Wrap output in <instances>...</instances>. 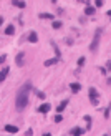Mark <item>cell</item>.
I'll return each mask as SVG.
<instances>
[{
	"mask_svg": "<svg viewBox=\"0 0 111 136\" xmlns=\"http://www.w3.org/2000/svg\"><path fill=\"white\" fill-rule=\"evenodd\" d=\"M33 90L32 83L30 81H27V83H23L22 86H20L18 93H17V98H15V108L17 111H23L25 108L28 106V96H30V91Z\"/></svg>",
	"mask_w": 111,
	"mask_h": 136,
	"instance_id": "cell-1",
	"label": "cell"
},
{
	"mask_svg": "<svg viewBox=\"0 0 111 136\" xmlns=\"http://www.w3.org/2000/svg\"><path fill=\"white\" fill-rule=\"evenodd\" d=\"M101 32H103L101 28H98V30H96L95 37H93V42H91V45H90V50H91L93 53H95L96 50H98V45H99V37H101Z\"/></svg>",
	"mask_w": 111,
	"mask_h": 136,
	"instance_id": "cell-2",
	"label": "cell"
},
{
	"mask_svg": "<svg viewBox=\"0 0 111 136\" xmlns=\"http://www.w3.org/2000/svg\"><path fill=\"white\" fill-rule=\"evenodd\" d=\"M88 95H90V101H91V105H98V91H96V88H90L88 90Z\"/></svg>",
	"mask_w": 111,
	"mask_h": 136,
	"instance_id": "cell-3",
	"label": "cell"
},
{
	"mask_svg": "<svg viewBox=\"0 0 111 136\" xmlns=\"http://www.w3.org/2000/svg\"><path fill=\"white\" fill-rule=\"evenodd\" d=\"M52 110V106H50V103H43L42 106L38 108V113H42V115H47L48 111Z\"/></svg>",
	"mask_w": 111,
	"mask_h": 136,
	"instance_id": "cell-4",
	"label": "cell"
},
{
	"mask_svg": "<svg viewBox=\"0 0 111 136\" xmlns=\"http://www.w3.org/2000/svg\"><path fill=\"white\" fill-rule=\"evenodd\" d=\"M4 128H5V131H7V133H12V134L18 133V128H17L15 124H5Z\"/></svg>",
	"mask_w": 111,
	"mask_h": 136,
	"instance_id": "cell-5",
	"label": "cell"
},
{
	"mask_svg": "<svg viewBox=\"0 0 111 136\" xmlns=\"http://www.w3.org/2000/svg\"><path fill=\"white\" fill-rule=\"evenodd\" d=\"M23 56H25V53H23V52H20L18 55L15 56V63L18 65V66H23Z\"/></svg>",
	"mask_w": 111,
	"mask_h": 136,
	"instance_id": "cell-6",
	"label": "cell"
},
{
	"mask_svg": "<svg viewBox=\"0 0 111 136\" xmlns=\"http://www.w3.org/2000/svg\"><path fill=\"white\" fill-rule=\"evenodd\" d=\"M28 42H30V43H36V42H38V35H36V32H30V33H28Z\"/></svg>",
	"mask_w": 111,
	"mask_h": 136,
	"instance_id": "cell-7",
	"label": "cell"
},
{
	"mask_svg": "<svg viewBox=\"0 0 111 136\" xmlns=\"http://www.w3.org/2000/svg\"><path fill=\"white\" fill-rule=\"evenodd\" d=\"M58 61H60V58H58V56H55V58H50V60H45V66H52V65H56V63H58Z\"/></svg>",
	"mask_w": 111,
	"mask_h": 136,
	"instance_id": "cell-8",
	"label": "cell"
},
{
	"mask_svg": "<svg viewBox=\"0 0 111 136\" xmlns=\"http://www.w3.org/2000/svg\"><path fill=\"white\" fill-rule=\"evenodd\" d=\"M8 70H10L8 66H4V68H2V73H0V81H2V83H4V81H5V78H7Z\"/></svg>",
	"mask_w": 111,
	"mask_h": 136,
	"instance_id": "cell-9",
	"label": "cell"
},
{
	"mask_svg": "<svg viewBox=\"0 0 111 136\" xmlns=\"http://www.w3.org/2000/svg\"><path fill=\"white\" fill-rule=\"evenodd\" d=\"M4 33L5 35H13V33H15V27H13V25H7V27L4 28Z\"/></svg>",
	"mask_w": 111,
	"mask_h": 136,
	"instance_id": "cell-10",
	"label": "cell"
},
{
	"mask_svg": "<svg viewBox=\"0 0 111 136\" xmlns=\"http://www.w3.org/2000/svg\"><path fill=\"white\" fill-rule=\"evenodd\" d=\"M66 105H68V100H63L61 103L58 105V108H56V111H58V115H61V111H63L65 108H66Z\"/></svg>",
	"mask_w": 111,
	"mask_h": 136,
	"instance_id": "cell-11",
	"label": "cell"
},
{
	"mask_svg": "<svg viewBox=\"0 0 111 136\" xmlns=\"http://www.w3.org/2000/svg\"><path fill=\"white\" fill-rule=\"evenodd\" d=\"M70 90H71L73 93H78L80 90H81V85H80V83H71V85H70Z\"/></svg>",
	"mask_w": 111,
	"mask_h": 136,
	"instance_id": "cell-12",
	"label": "cell"
},
{
	"mask_svg": "<svg viewBox=\"0 0 111 136\" xmlns=\"http://www.w3.org/2000/svg\"><path fill=\"white\" fill-rule=\"evenodd\" d=\"M12 5H15V7H18V8H25V5H27V4H25L23 0H13Z\"/></svg>",
	"mask_w": 111,
	"mask_h": 136,
	"instance_id": "cell-13",
	"label": "cell"
},
{
	"mask_svg": "<svg viewBox=\"0 0 111 136\" xmlns=\"http://www.w3.org/2000/svg\"><path fill=\"white\" fill-rule=\"evenodd\" d=\"M38 17H40V18H43V20H53V18H55L52 13H40ZM53 22H55V20H53Z\"/></svg>",
	"mask_w": 111,
	"mask_h": 136,
	"instance_id": "cell-14",
	"label": "cell"
},
{
	"mask_svg": "<svg viewBox=\"0 0 111 136\" xmlns=\"http://www.w3.org/2000/svg\"><path fill=\"white\" fill-rule=\"evenodd\" d=\"M95 12H96V8L91 7V5H88V7L85 8V13H86V15H95Z\"/></svg>",
	"mask_w": 111,
	"mask_h": 136,
	"instance_id": "cell-15",
	"label": "cell"
},
{
	"mask_svg": "<svg viewBox=\"0 0 111 136\" xmlns=\"http://www.w3.org/2000/svg\"><path fill=\"white\" fill-rule=\"evenodd\" d=\"M83 134V129L81 128H73L71 129V136H81Z\"/></svg>",
	"mask_w": 111,
	"mask_h": 136,
	"instance_id": "cell-16",
	"label": "cell"
},
{
	"mask_svg": "<svg viewBox=\"0 0 111 136\" xmlns=\"http://www.w3.org/2000/svg\"><path fill=\"white\" fill-rule=\"evenodd\" d=\"M33 91H35V93H36V96H38L40 100H45V98H47V95H45V93H43V91H38V90H35V88H33Z\"/></svg>",
	"mask_w": 111,
	"mask_h": 136,
	"instance_id": "cell-17",
	"label": "cell"
},
{
	"mask_svg": "<svg viewBox=\"0 0 111 136\" xmlns=\"http://www.w3.org/2000/svg\"><path fill=\"white\" fill-rule=\"evenodd\" d=\"M85 121H86V128L88 129H90V128H91V116H85Z\"/></svg>",
	"mask_w": 111,
	"mask_h": 136,
	"instance_id": "cell-18",
	"label": "cell"
},
{
	"mask_svg": "<svg viewBox=\"0 0 111 136\" xmlns=\"http://www.w3.org/2000/svg\"><path fill=\"white\" fill-rule=\"evenodd\" d=\"M52 27L55 28V30H58V28H61V22H60V20H55V22L52 23Z\"/></svg>",
	"mask_w": 111,
	"mask_h": 136,
	"instance_id": "cell-19",
	"label": "cell"
},
{
	"mask_svg": "<svg viewBox=\"0 0 111 136\" xmlns=\"http://www.w3.org/2000/svg\"><path fill=\"white\" fill-rule=\"evenodd\" d=\"M109 113H111V103L108 105V108L104 110V118H109Z\"/></svg>",
	"mask_w": 111,
	"mask_h": 136,
	"instance_id": "cell-20",
	"label": "cell"
},
{
	"mask_svg": "<svg viewBox=\"0 0 111 136\" xmlns=\"http://www.w3.org/2000/svg\"><path fill=\"white\" fill-rule=\"evenodd\" d=\"M53 121H55V123H61V121H63V116H61V115H56L55 118H53Z\"/></svg>",
	"mask_w": 111,
	"mask_h": 136,
	"instance_id": "cell-21",
	"label": "cell"
},
{
	"mask_svg": "<svg viewBox=\"0 0 111 136\" xmlns=\"http://www.w3.org/2000/svg\"><path fill=\"white\" fill-rule=\"evenodd\" d=\"M52 45H53V48H55V53H56V56L60 58V56H61V53H60V50H58V47H56V43H53V42H52Z\"/></svg>",
	"mask_w": 111,
	"mask_h": 136,
	"instance_id": "cell-22",
	"label": "cell"
},
{
	"mask_svg": "<svg viewBox=\"0 0 111 136\" xmlns=\"http://www.w3.org/2000/svg\"><path fill=\"white\" fill-rule=\"evenodd\" d=\"M98 70H99V73H101V75H106V73H108V70H106V66H99V68H98Z\"/></svg>",
	"mask_w": 111,
	"mask_h": 136,
	"instance_id": "cell-23",
	"label": "cell"
},
{
	"mask_svg": "<svg viewBox=\"0 0 111 136\" xmlns=\"http://www.w3.org/2000/svg\"><path fill=\"white\" fill-rule=\"evenodd\" d=\"M81 65H85V56H80L78 58V66H81Z\"/></svg>",
	"mask_w": 111,
	"mask_h": 136,
	"instance_id": "cell-24",
	"label": "cell"
},
{
	"mask_svg": "<svg viewBox=\"0 0 111 136\" xmlns=\"http://www.w3.org/2000/svg\"><path fill=\"white\" fill-rule=\"evenodd\" d=\"M103 4H104V2H103V0H96V2H95V5H96V7H103Z\"/></svg>",
	"mask_w": 111,
	"mask_h": 136,
	"instance_id": "cell-25",
	"label": "cell"
},
{
	"mask_svg": "<svg viewBox=\"0 0 111 136\" xmlns=\"http://www.w3.org/2000/svg\"><path fill=\"white\" fill-rule=\"evenodd\" d=\"M5 60H7V55H0V63H5Z\"/></svg>",
	"mask_w": 111,
	"mask_h": 136,
	"instance_id": "cell-26",
	"label": "cell"
},
{
	"mask_svg": "<svg viewBox=\"0 0 111 136\" xmlns=\"http://www.w3.org/2000/svg\"><path fill=\"white\" fill-rule=\"evenodd\" d=\"M33 134V129L30 128V129H27V133H25V136H32Z\"/></svg>",
	"mask_w": 111,
	"mask_h": 136,
	"instance_id": "cell-27",
	"label": "cell"
},
{
	"mask_svg": "<svg viewBox=\"0 0 111 136\" xmlns=\"http://www.w3.org/2000/svg\"><path fill=\"white\" fill-rule=\"evenodd\" d=\"M106 70H111V60H108V63H106Z\"/></svg>",
	"mask_w": 111,
	"mask_h": 136,
	"instance_id": "cell-28",
	"label": "cell"
},
{
	"mask_svg": "<svg viewBox=\"0 0 111 136\" xmlns=\"http://www.w3.org/2000/svg\"><path fill=\"white\" fill-rule=\"evenodd\" d=\"M108 17H109V18H111V10H108Z\"/></svg>",
	"mask_w": 111,
	"mask_h": 136,
	"instance_id": "cell-29",
	"label": "cell"
},
{
	"mask_svg": "<svg viewBox=\"0 0 111 136\" xmlns=\"http://www.w3.org/2000/svg\"><path fill=\"white\" fill-rule=\"evenodd\" d=\"M106 81H108V85H111V78H108V80H106Z\"/></svg>",
	"mask_w": 111,
	"mask_h": 136,
	"instance_id": "cell-30",
	"label": "cell"
},
{
	"mask_svg": "<svg viewBox=\"0 0 111 136\" xmlns=\"http://www.w3.org/2000/svg\"><path fill=\"white\" fill-rule=\"evenodd\" d=\"M43 136H52V134H50V133H45V134Z\"/></svg>",
	"mask_w": 111,
	"mask_h": 136,
	"instance_id": "cell-31",
	"label": "cell"
},
{
	"mask_svg": "<svg viewBox=\"0 0 111 136\" xmlns=\"http://www.w3.org/2000/svg\"><path fill=\"white\" fill-rule=\"evenodd\" d=\"M103 136H109V134H103Z\"/></svg>",
	"mask_w": 111,
	"mask_h": 136,
	"instance_id": "cell-32",
	"label": "cell"
}]
</instances>
